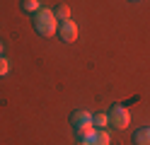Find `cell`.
Segmentation results:
<instances>
[{
	"label": "cell",
	"instance_id": "1",
	"mask_svg": "<svg viewBox=\"0 0 150 145\" xmlns=\"http://www.w3.org/2000/svg\"><path fill=\"white\" fill-rule=\"evenodd\" d=\"M32 24L36 29V34H41V36H53L56 32H58L56 12H53V10H46V7H41L39 12L32 15Z\"/></svg>",
	"mask_w": 150,
	"mask_h": 145
},
{
	"label": "cell",
	"instance_id": "2",
	"mask_svg": "<svg viewBox=\"0 0 150 145\" xmlns=\"http://www.w3.org/2000/svg\"><path fill=\"white\" fill-rule=\"evenodd\" d=\"M109 123L114 126V128H119V131H124V128H128V123H131V114L124 109V106H111L109 109Z\"/></svg>",
	"mask_w": 150,
	"mask_h": 145
},
{
	"label": "cell",
	"instance_id": "3",
	"mask_svg": "<svg viewBox=\"0 0 150 145\" xmlns=\"http://www.w3.org/2000/svg\"><path fill=\"white\" fill-rule=\"evenodd\" d=\"M109 143H111V138L104 128H92L87 135H82L78 140V145H109Z\"/></svg>",
	"mask_w": 150,
	"mask_h": 145
},
{
	"label": "cell",
	"instance_id": "4",
	"mask_svg": "<svg viewBox=\"0 0 150 145\" xmlns=\"http://www.w3.org/2000/svg\"><path fill=\"white\" fill-rule=\"evenodd\" d=\"M58 39L65 44H73V41H78V24L73 22V19H65V22L58 24Z\"/></svg>",
	"mask_w": 150,
	"mask_h": 145
},
{
	"label": "cell",
	"instance_id": "5",
	"mask_svg": "<svg viewBox=\"0 0 150 145\" xmlns=\"http://www.w3.org/2000/svg\"><path fill=\"white\" fill-rule=\"evenodd\" d=\"M70 126L75 131H82V128H92V114L90 111H85V109H75L73 114H70Z\"/></svg>",
	"mask_w": 150,
	"mask_h": 145
},
{
	"label": "cell",
	"instance_id": "6",
	"mask_svg": "<svg viewBox=\"0 0 150 145\" xmlns=\"http://www.w3.org/2000/svg\"><path fill=\"white\" fill-rule=\"evenodd\" d=\"M133 145H150V126H143L133 133Z\"/></svg>",
	"mask_w": 150,
	"mask_h": 145
},
{
	"label": "cell",
	"instance_id": "7",
	"mask_svg": "<svg viewBox=\"0 0 150 145\" xmlns=\"http://www.w3.org/2000/svg\"><path fill=\"white\" fill-rule=\"evenodd\" d=\"M22 10H24V12H39V10H41V3H39V0H22Z\"/></svg>",
	"mask_w": 150,
	"mask_h": 145
},
{
	"label": "cell",
	"instance_id": "8",
	"mask_svg": "<svg viewBox=\"0 0 150 145\" xmlns=\"http://www.w3.org/2000/svg\"><path fill=\"white\" fill-rule=\"evenodd\" d=\"M92 123H95L97 128H107L109 126V114H95L92 116Z\"/></svg>",
	"mask_w": 150,
	"mask_h": 145
},
{
	"label": "cell",
	"instance_id": "9",
	"mask_svg": "<svg viewBox=\"0 0 150 145\" xmlns=\"http://www.w3.org/2000/svg\"><path fill=\"white\" fill-rule=\"evenodd\" d=\"M56 19H58V22L70 19V7L68 5H58V7H56Z\"/></svg>",
	"mask_w": 150,
	"mask_h": 145
},
{
	"label": "cell",
	"instance_id": "10",
	"mask_svg": "<svg viewBox=\"0 0 150 145\" xmlns=\"http://www.w3.org/2000/svg\"><path fill=\"white\" fill-rule=\"evenodd\" d=\"M7 73H10V61L5 56H0V77H5Z\"/></svg>",
	"mask_w": 150,
	"mask_h": 145
},
{
	"label": "cell",
	"instance_id": "11",
	"mask_svg": "<svg viewBox=\"0 0 150 145\" xmlns=\"http://www.w3.org/2000/svg\"><path fill=\"white\" fill-rule=\"evenodd\" d=\"M0 56H3V44H0Z\"/></svg>",
	"mask_w": 150,
	"mask_h": 145
},
{
	"label": "cell",
	"instance_id": "12",
	"mask_svg": "<svg viewBox=\"0 0 150 145\" xmlns=\"http://www.w3.org/2000/svg\"><path fill=\"white\" fill-rule=\"evenodd\" d=\"M133 3H138V0H133Z\"/></svg>",
	"mask_w": 150,
	"mask_h": 145
}]
</instances>
